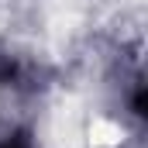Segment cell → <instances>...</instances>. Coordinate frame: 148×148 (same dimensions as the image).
I'll list each match as a JSON object with an SVG mask.
<instances>
[{
    "mask_svg": "<svg viewBox=\"0 0 148 148\" xmlns=\"http://www.w3.org/2000/svg\"><path fill=\"white\" fill-rule=\"evenodd\" d=\"M90 145L93 148H114L121 145V127L114 124V121H107V117H93V124H90Z\"/></svg>",
    "mask_w": 148,
    "mask_h": 148,
    "instance_id": "cell-1",
    "label": "cell"
}]
</instances>
